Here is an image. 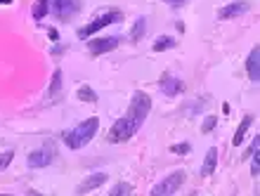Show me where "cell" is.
<instances>
[{
	"mask_svg": "<svg viewBox=\"0 0 260 196\" xmlns=\"http://www.w3.org/2000/svg\"><path fill=\"white\" fill-rule=\"evenodd\" d=\"M149 111H151V97L147 95V92H142V90L133 92V102H130L128 114L111 125L107 140H109V142H125V140H130L137 130L142 128V123Z\"/></svg>",
	"mask_w": 260,
	"mask_h": 196,
	"instance_id": "cell-1",
	"label": "cell"
},
{
	"mask_svg": "<svg viewBox=\"0 0 260 196\" xmlns=\"http://www.w3.org/2000/svg\"><path fill=\"white\" fill-rule=\"evenodd\" d=\"M215 123H218V118H215V116H208V118L201 123V133H208V130H213V128H215Z\"/></svg>",
	"mask_w": 260,
	"mask_h": 196,
	"instance_id": "cell-22",
	"label": "cell"
},
{
	"mask_svg": "<svg viewBox=\"0 0 260 196\" xmlns=\"http://www.w3.org/2000/svg\"><path fill=\"white\" fill-rule=\"evenodd\" d=\"M248 3L246 0H234V3H230L227 7H222L218 12L220 19H234V17H241V14H246L248 12Z\"/></svg>",
	"mask_w": 260,
	"mask_h": 196,
	"instance_id": "cell-9",
	"label": "cell"
},
{
	"mask_svg": "<svg viewBox=\"0 0 260 196\" xmlns=\"http://www.w3.org/2000/svg\"><path fill=\"white\" fill-rule=\"evenodd\" d=\"M50 38H52V41H59V34H57L55 28H50Z\"/></svg>",
	"mask_w": 260,
	"mask_h": 196,
	"instance_id": "cell-24",
	"label": "cell"
},
{
	"mask_svg": "<svg viewBox=\"0 0 260 196\" xmlns=\"http://www.w3.org/2000/svg\"><path fill=\"white\" fill-rule=\"evenodd\" d=\"M52 161H55V147H52V142H48L45 147L31 151L26 158L28 168H45V166H50Z\"/></svg>",
	"mask_w": 260,
	"mask_h": 196,
	"instance_id": "cell-4",
	"label": "cell"
},
{
	"mask_svg": "<svg viewBox=\"0 0 260 196\" xmlns=\"http://www.w3.org/2000/svg\"><path fill=\"white\" fill-rule=\"evenodd\" d=\"M48 10H50V0H38L34 5V10H31V14H34V19L36 21H41L45 14H48Z\"/></svg>",
	"mask_w": 260,
	"mask_h": 196,
	"instance_id": "cell-16",
	"label": "cell"
},
{
	"mask_svg": "<svg viewBox=\"0 0 260 196\" xmlns=\"http://www.w3.org/2000/svg\"><path fill=\"white\" fill-rule=\"evenodd\" d=\"M78 100L92 104V102H97V92L90 88V85H81V88H78Z\"/></svg>",
	"mask_w": 260,
	"mask_h": 196,
	"instance_id": "cell-17",
	"label": "cell"
},
{
	"mask_svg": "<svg viewBox=\"0 0 260 196\" xmlns=\"http://www.w3.org/2000/svg\"><path fill=\"white\" fill-rule=\"evenodd\" d=\"M59 88H62V71H59V69H57L55 74H52V83H50L48 97H55L57 92H59Z\"/></svg>",
	"mask_w": 260,
	"mask_h": 196,
	"instance_id": "cell-18",
	"label": "cell"
},
{
	"mask_svg": "<svg viewBox=\"0 0 260 196\" xmlns=\"http://www.w3.org/2000/svg\"><path fill=\"white\" fill-rule=\"evenodd\" d=\"M189 151H192V144H189V142L173 144V147H171V154H189Z\"/></svg>",
	"mask_w": 260,
	"mask_h": 196,
	"instance_id": "cell-21",
	"label": "cell"
},
{
	"mask_svg": "<svg viewBox=\"0 0 260 196\" xmlns=\"http://www.w3.org/2000/svg\"><path fill=\"white\" fill-rule=\"evenodd\" d=\"M246 74L251 81H260V50L253 48L251 50V54H248V59H246Z\"/></svg>",
	"mask_w": 260,
	"mask_h": 196,
	"instance_id": "cell-10",
	"label": "cell"
},
{
	"mask_svg": "<svg viewBox=\"0 0 260 196\" xmlns=\"http://www.w3.org/2000/svg\"><path fill=\"white\" fill-rule=\"evenodd\" d=\"M78 7H81V0H55L52 3V12L59 19H69V17H74L78 12Z\"/></svg>",
	"mask_w": 260,
	"mask_h": 196,
	"instance_id": "cell-7",
	"label": "cell"
},
{
	"mask_svg": "<svg viewBox=\"0 0 260 196\" xmlns=\"http://www.w3.org/2000/svg\"><path fill=\"white\" fill-rule=\"evenodd\" d=\"M114 21H121V12H107V14H102V17H97L95 21H90L88 26H83L81 31H78V36H81V38H90V36L97 34L100 28L109 26Z\"/></svg>",
	"mask_w": 260,
	"mask_h": 196,
	"instance_id": "cell-5",
	"label": "cell"
},
{
	"mask_svg": "<svg viewBox=\"0 0 260 196\" xmlns=\"http://www.w3.org/2000/svg\"><path fill=\"white\" fill-rule=\"evenodd\" d=\"M182 182H185V173H182V170L171 173V175L164 177V180L151 189V196H171V194H175V191L182 187Z\"/></svg>",
	"mask_w": 260,
	"mask_h": 196,
	"instance_id": "cell-3",
	"label": "cell"
},
{
	"mask_svg": "<svg viewBox=\"0 0 260 196\" xmlns=\"http://www.w3.org/2000/svg\"><path fill=\"white\" fill-rule=\"evenodd\" d=\"M109 194H111V196H130V194H133V184L118 182V184H114V189H111Z\"/></svg>",
	"mask_w": 260,
	"mask_h": 196,
	"instance_id": "cell-19",
	"label": "cell"
},
{
	"mask_svg": "<svg viewBox=\"0 0 260 196\" xmlns=\"http://www.w3.org/2000/svg\"><path fill=\"white\" fill-rule=\"evenodd\" d=\"M10 3H12V0H0V5H10Z\"/></svg>",
	"mask_w": 260,
	"mask_h": 196,
	"instance_id": "cell-25",
	"label": "cell"
},
{
	"mask_svg": "<svg viewBox=\"0 0 260 196\" xmlns=\"http://www.w3.org/2000/svg\"><path fill=\"white\" fill-rule=\"evenodd\" d=\"M215 168H218V149L211 147L208 154H206V158H204V166H201V175L211 177L213 173H215Z\"/></svg>",
	"mask_w": 260,
	"mask_h": 196,
	"instance_id": "cell-11",
	"label": "cell"
},
{
	"mask_svg": "<svg viewBox=\"0 0 260 196\" xmlns=\"http://www.w3.org/2000/svg\"><path fill=\"white\" fill-rule=\"evenodd\" d=\"M175 38L173 36H158L156 43H154V52H166V50H173L175 48Z\"/></svg>",
	"mask_w": 260,
	"mask_h": 196,
	"instance_id": "cell-14",
	"label": "cell"
},
{
	"mask_svg": "<svg viewBox=\"0 0 260 196\" xmlns=\"http://www.w3.org/2000/svg\"><path fill=\"white\" fill-rule=\"evenodd\" d=\"M118 43H121L118 36H107V38H92V41L88 43V48L92 54H107V52H111V50H116Z\"/></svg>",
	"mask_w": 260,
	"mask_h": 196,
	"instance_id": "cell-6",
	"label": "cell"
},
{
	"mask_svg": "<svg viewBox=\"0 0 260 196\" xmlns=\"http://www.w3.org/2000/svg\"><path fill=\"white\" fill-rule=\"evenodd\" d=\"M158 88H161L164 95L178 97L180 92H185V83L180 81V78H175V76H164V78L158 81Z\"/></svg>",
	"mask_w": 260,
	"mask_h": 196,
	"instance_id": "cell-8",
	"label": "cell"
},
{
	"mask_svg": "<svg viewBox=\"0 0 260 196\" xmlns=\"http://www.w3.org/2000/svg\"><path fill=\"white\" fill-rule=\"evenodd\" d=\"M107 173H95V175H90L88 180H85V182L81 184V187H78V194H88L90 189H97V187H102L104 182H107Z\"/></svg>",
	"mask_w": 260,
	"mask_h": 196,
	"instance_id": "cell-12",
	"label": "cell"
},
{
	"mask_svg": "<svg viewBox=\"0 0 260 196\" xmlns=\"http://www.w3.org/2000/svg\"><path fill=\"white\" fill-rule=\"evenodd\" d=\"M97 128H100V121L92 116V118H88V121H83L81 125H76L74 130H69L67 135H64V142H67L69 149H81L95 137Z\"/></svg>",
	"mask_w": 260,
	"mask_h": 196,
	"instance_id": "cell-2",
	"label": "cell"
},
{
	"mask_svg": "<svg viewBox=\"0 0 260 196\" xmlns=\"http://www.w3.org/2000/svg\"><path fill=\"white\" fill-rule=\"evenodd\" d=\"M164 3H166V5H168V7H175V10H178V7H182V5H185L187 0H164Z\"/></svg>",
	"mask_w": 260,
	"mask_h": 196,
	"instance_id": "cell-23",
	"label": "cell"
},
{
	"mask_svg": "<svg viewBox=\"0 0 260 196\" xmlns=\"http://www.w3.org/2000/svg\"><path fill=\"white\" fill-rule=\"evenodd\" d=\"M251 123H253V116H244V121L239 123V128H237V133H234V137H232L234 147H241V144H244L246 133H248V128H251Z\"/></svg>",
	"mask_w": 260,
	"mask_h": 196,
	"instance_id": "cell-13",
	"label": "cell"
},
{
	"mask_svg": "<svg viewBox=\"0 0 260 196\" xmlns=\"http://www.w3.org/2000/svg\"><path fill=\"white\" fill-rule=\"evenodd\" d=\"M144 31H147V19H144V17H140V19L135 21L133 31H130V38H133V43H140V41H142Z\"/></svg>",
	"mask_w": 260,
	"mask_h": 196,
	"instance_id": "cell-15",
	"label": "cell"
},
{
	"mask_svg": "<svg viewBox=\"0 0 260 196\" xmlns=\"http://www.w3.org/2000/svg\"><path fill=\"white\" fill-rule=\"evenodd\" d=\"M12 158H14V151L12 149H7V151H3L0 154V170H5L10 163H12Z\"/></svg>",
	"mask_w": 260,
	"mask_h": 196,
	"instance_id": "cell-20",
	"label": "cell"
}]
</instances>
